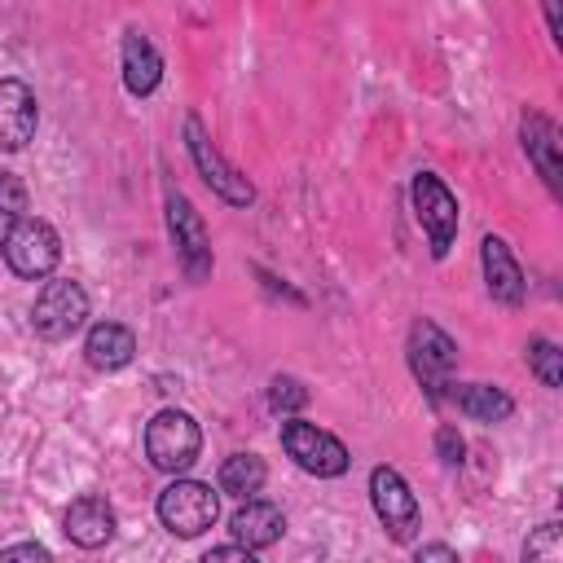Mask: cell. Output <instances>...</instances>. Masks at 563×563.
Returning <instances> with one entry per match:
<instances>
[{
    "label": "cell",
    "mask_w": 563,
    "mask_h": 563,
    "mask_svg": "<svg viewBox=\"0 0 563 563\" xmlns=\"http://www.w3.org/2000/svg\"><path fill=\"white\" fill-rule=\"evenodd\" d=\"M167 229H172V242H176V255H180L185 273L194 282H202L211 273V242H207L202 216L194 211V202L185 194H167Z\"/></svg>",
    "instance_id": "30bf717a"
},
{
    "label": "cell",
    "mask_w": 563,
    "mask_h": 563,
    "mask_svg": "<svg viewBox=\"0 0 563 563\" xmlns=\"http://www.w3.org/2000/svg\"><path fill=\"white\" fill-rule=\"evenodd\" d=\"M62 260V242L53 233L48 220L40 216H18L4 233V264L18 273V277H48Z\"/></svg>",
    "instance_id": "3957f363"
},
{
    "label": "cell",
    "mask_w": 563,
    "mask_h": 563,
    "mask_svg": "<svg viewBox=\"0 0 563 563\" xmlns=\"http://www.w3.org/2000/svg\"><path fill=\"white\" fill-rule=\"evenodd\" d=\"M559 554H563L559 523H545V528H537L532 541H523V559H559Z\"/></svg>",
    "instance_id": "7402d4cb"
},
{
    "label": "cell",
    "mask_w": 563,
    "mask_h": 563,
    "mask_svg": "<svg viewBox=\"0 0 563 563\" xmlns=\"http://www.w3.org/2000/svg\"><path fill=\"white\" fill-rule=\"evenodd\" d=\"M453 405H457L466 418H475V422H501V418H510V409H515V400H510L506 391L488 387V383H466V387H457V391H453Z\"/></svg>",
    "instance_id": "ac0fdd59"
},
{
    "label": "cell",
    "mask_w": 563,
    "mask_h": 563,
    "mask_svg": "<svg viewBox=\"0 0 563 563\" xmlns=\"http://www.w3.org/2000/svg\"><path fill=\"white\" fill-rule=\"evenodd\" d=\"M462 449H466V444H462V435H457L453 427H440V431H435V453H440L444 466H462Z\"/></svg>",
    "instance_id": "cb8c5ba5"
},
{
    "label": "cell",
    "mask_w": 563,
    "mask_h": 563,
    "mask_svg": "<svg viewBox=\"0 0 563 563\" xmlns=\"http://www.w3.org/2000/svg\"><path fill=\"white\" fill-rule=\"evenodd\" d=\"M523 150H528L532 163L541 167L545 185L559 189V158H554V150H559V128H554L545 114H528V119H523Z\"/></svg>",
    "instance_id": "e0dca14e"
},
{
    "label": "cell",
    "mask_w": 563,
    "mask_h": 563,
    "mask_svg": "<svg viewBox=\"0 0 563 563\" xmlns=\"http://www.w3.org/2000/svg\"><path fill=\"white\" fill-rule=\"evenodd\" d=\"M0 559H48V550L44 545H35V541H26V545H9V550H0Z\"/></svg>",
    "instance_id": "d4e9b609"
},
{
    "label": "cell",
    "mask_w": 563,
    "mask_h": 563,
    "mask_svg": "<svg viewBox=\"0 0 563 563\" xmlns=\"http://www.w3.org/2000/svg\"><path fill=\"white\" fill-rule=\"evenodd\" d=\"M479 260H484V282H488V295L501 299V303H519L523 299V273L510 255V246L501 238H484L479 242Z\"/></svg>",
    "instance_id": "5bb4252c"
},
{
    "label": "cell",
    "mask_w": 563,
    "mask_h": 563,
    "mask_svg": "<svg viewBox=\"0 0 563 563\" xmlns=\"http://www.w3.org/2000/svg\"><path fill=\"white\" fill-rule=\"evenodd\" d=\"M207 559H246L251 563V550L246 545H216V550H207Z\"/></svg>",
    "instance_id": "484cf974"
},
{
    "label": "cell",
    "mask_w": 563,
    "mask_h": 563,
    "mask_svg": "<svg viewBox=\"0 0 563 563\" xmlns=\"http://www.w3.org/2000/svg\"><path fill=\"white\" fill-rule=\"evenodd\" d=\"M132 352H136V334L128 330V325H119V321H97L92 330H88V339H84V356H88V365L92 369H123L128 361H132Z\"/></svg>",
    "instance_id": "9a60e30c"
},
{
    "label": "cell",
    "mask_w": 563,
    "mask_h": 563,
    "mask_svg": "<svg viewBox=\"0 0 563 563\" xmlns=\"http://www.w3.org/2000/svg\"><path fill=\"white\" fill-rule=\"evenodd\" d=\"M163 79V57L158 48L141 35V31H128L123 35V84L132 97H150Z\"/></svg>",
    "instance_id": "2e32d148"
},
{
    "label": "cell",
    "mask_w": 563,
    "mask_h": 563,
    "mask_svg": "<svg viewBox=\"0 0 563 563\" xmlns=\"http://www.w3.org/2000/svg\"><path fill=\"white\" fill-rule=\"evenodd\" d=\"M40 110L22 79H0V150H22L35 136Z\"/></svg>",
    "instance_id": "8fae6325"
},
{
    "label": "cell",
    "mask_w": 563,
    "mask_h": 563,
    "mask_svg": "<svg viewBox=\"0 0 563 563\" xmlns=\"http://www.w3.org/2000/svg\"><path fill=\"white\" fill-rule=\"evenodd\" d=\"M185 141H189V154H194V163H198V172H202V180L224 198V202H233V207H246L251 198H255V189H251V180L233 167V163H224L220 158V150L211 145V136L202 132V123L189 114L185 119Z\"/></svg>",
    "instance_id": "9c48e42d"
},
{
    "label": "cell",
    "mask_w": 563,
    "mask_h": 563,
    "mask_svg": "<svg viewBox=\"0 0 563 563\" xmlns=\"http://www.w3.org/2000/svg\"><path fill=\"white\" fill-rule=\"evenodd\" d=\"M369 501H374V515L383 519L391 541H409L418 532V497L409 493L400 471L374 466L369 471Z\"/></svg>",
    "instance_id": "ba28073f"
},
{
    "label": "cell",
    "mask_w": 563,
    "mask_h": 563,
    "mask_svg": "<svg viewBox=\"0 0 563 563\" xmlns=\"http://www.w3.org/2000/svg\"><path fill=\"white\" fill-rule=\"evenodd\" d=\"M26 216V185L13 172H0V224H13Z\"/></svg>",
    "instance_id": "44dd1931"
},
{
    "label": "cell",
    "mask_w": 563,
    "mask_h": 563,
    "mask_svg": "<svg viewBox=\"0 0 563 563\" xmlns=\"http://www.w3.org/2000/svg\"><path fill=\"white\" fill-rule=\"evenodd\" d=\"M66 537H70L75 545H84V550L106 545V541L114 537V510H110V501L97 497V493L75 497L70 510H66Z\"/></svg>",
    "instance_id": "4fadbf2b"
},
{
    "label": "cell",
    "mask_w": 563,
    "mask_h": 563,
    "mask_svg": "<svg viewBox=\"0 0 563 563\" xmlns=\"http://www.w3.org/2000/svg\"><path fill=\"white\" fill-rule=\"evenodd\" d=\"M418 559H457V554H453L449 545H422V550H418Z\"/></svg>",
    "instance_id": "4316f807"
},
{
    "label": "cell",
    "mask_w": 563,
    "mask_h": 563,
    "mask_svg": "<svg viewBox=\"0 0 563 563\" xmlns=\"http://www.w3.org/2000/svg\"><path fill=\"white\" fill-rule=\"evenodd\" d=\"M413 216L431 238V255L444 260L457 238V198L449 194V185L440 176H431V172L413 176Z\"/></svg>",
    "instance_id": "277c9868"
},
{
    "label": "cell",
    "mask_w": 563,
    "mask_h": 563,
    "mask_svg": "<svg viewBox=\"0 0 563 563\" xmlns=\"http://www.w3.org/2000/svg\"><path fill=\"white\" fill-rule=\"evenodd\" d=\"M198 449H202V431L198 422L185 413V409H163L150 418L145 427V457L167 471V475H180L198 462Z\"/></svg>",
    "instance_id": "6da1fadb"
},
{
    "label": "cell",
    "mask_w": 563,
    "mask_h": 563,
    "mask_svg": "<svg viewBox=\"0 0 563 563\" xmlns=\"http://www.w3.org/2000/svg\"><path fill=\"white\" fill-rule=\"evenodd\" d=\"M528 365H532V374H537L545 387H559V383H563V352H559L550 339H532V343H528Z\"/></svg>",
    "instance_id": "ffe728a7"
},
{
    "label": "cell",
    "mask_w": 563,
    "mask_h": 563,
    "mask_svg": "<svg viewBox=\"0 0 563 563\" xmlns=\"http://www.w3.org/2000/svg\"><path fill=\"white\" fill-rule=\"evenodd\" d=\"M229 528H233L238 545H246V550L255 554V550H268V545H273V541L286 532V515H282V506H273V501L242 497V506L233 510Z\"/></svg>",
    "instance_id": "7c38bea8"
},
{
    "label": "cell",
    "mask_w": 563,
    "mask_h": 563,
    "mask_svg": "<svg viewBox=\"0 0 563 563\" xmlns=\"http://www.w3.org/2000/svg\"><path fill=\"white\" fill-rule=\"evenodd\" d=\"M282 449L295 457V466H303L308 475H321V479H334L347 471V449L343 440H334L330 431L312 427V422H282Z\"/></svg>",
    "instance_id": "5b68a950"
},
{
    "label": "cell",
    "mask_w": 563,
    "mask_h": 563,
    "mask_svg": "<svg viewBox=\"0 0 563 563\" xmlns=\"http://www.w3.org/2000/svg\"><path fill=\"white\" fill-rule=\"evenodd\" d=\"M409 365H413L418 383L431 391V400H440L449 387V374L457 365V343L435 321H418L409 330Z\"/></svg>",
    "instance_id": "52a82bcc"
},
{
    "label": "cell",
    "mask_w": 563,
    "mask_h": 563,
    "mask_svg": "<svg viewBox=\"0 0 563 563\" xmlns=\"http://www.w3.org/2000/svg\"><path fill=\"white\" fill-rule=\"evenodd\" d=\"M264 479H268V466L255 457V453H233V457H224V466H220V493H229V497H255L260 488H264Z\"/></svg>",
    "instance_id": "d6986e66"
},
{
    "label": "cell",
    "mask_w": 563,
    "mask_h": 563,
    "mask_svg": "<svg viewBox=\"0 0 563 563\" xmlns=\"http://www.w3.org/2000/svg\"><path fill=\"white\" fill-rule=\"evenodd\" d=\"M268 400H273V409L282 413H290V409H303L308 405V391L295 383V378H273V391H268Z\"/></svg>",
    "instance_id": "603a6c76"
},
{
    "label": "cell",
    "mask_w": 563,
    "mask_h": 563,
    "mask_svg": "<svg viewBox=\"0 0 563 563\" xmlns=\"http://www.w3.org/2000/svg\"><path fill=\"white\" fill-rule=\"evenodd\" d=\"M545 9H550V31H559V13H554V0H545Z\"/></svg>",
    "instance_id": "83f0119b"
},
{
    "label": "cell",
    "mask_w": 563,
    "mask_h": 563,
    "mask_svg": "<svg viewBox=\"0 0 563 563\" xmlns=\"http://www.w3.org/2000/svg\"><path fill=\"white\" fill-rule=\"evenodd\" d=\"M158 519L172 537H202L220 519V497L202 479H172L158 493Z\"/></svg>",
    "instance_id": "7a4b0ae2"
},
{
    "label": "cell",
    "mask_w": 563,
    "mask_h": 563,
    "mask_svg": "<svg viewBox=\"0 0 563 563\" xmlns=\"http://www.w3.org/2000/svg\"><path fill=\"white\" fill-rule=\"evenodd\" d=\"M88 321V295L79 282H44L31 303V325L44 339H70Z\"/></svg>",
    "instance_id": "8992f818"
}]
</instances>
